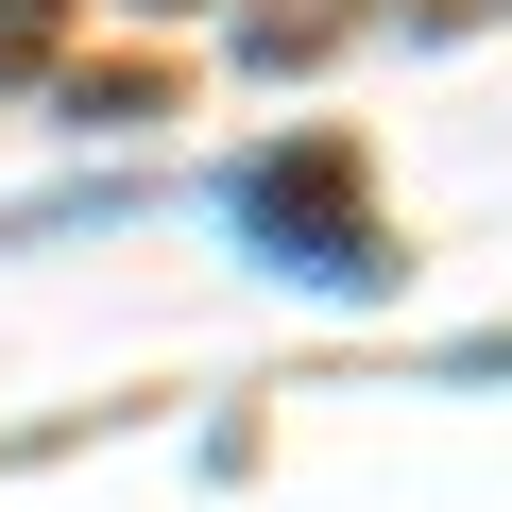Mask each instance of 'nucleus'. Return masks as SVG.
I'll return each instance as SVG.
<instances>
[{"label": "nucleus", "mask_w": 512, "mask_h": 512, "mask_svg": "<svg viewBox=\"0 0 512 512\" xmlns=\"http://www.w3.org/2000/svg\"><path fill=\"white\" fill-rule=\"evenodd\" d=\"M239 239H274L291 274H325V291H376V274H393L376 222H342V154H274V171H239Z\"/></svg>", "instance_id": "f257e3e1"}, {"label": "nucleus", "mask_w": 512, "mask_h": 512, "mask_svg": "<svg viewBox=\"0 0 512 512\" xmlns=\"http://www.w3.org/2000/svg\"><path fill=\"white\" fill-rule=\"evenodd\" d=\"M35 35H52V0H0V69H35Z\"/></svg>", "instance_id": "f03ea898"}]
</instances>
